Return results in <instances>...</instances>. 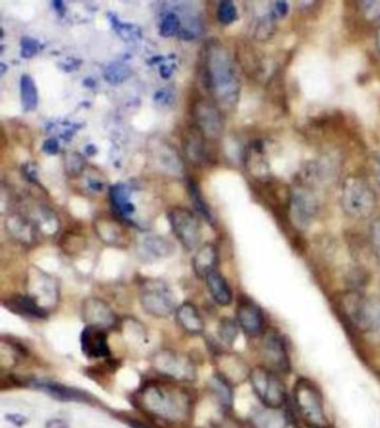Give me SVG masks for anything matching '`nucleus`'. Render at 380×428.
<instances>
[{
  "label": "nucleus",
  "mask_w": 380,
  "mask_h": 428,
  "mask_svg": "<svg viewBox=\"0 0 380 428\" xmlns=\"http://www.w3.org/2000/svg\"><path fill=\"white\" fill-rule=\"evenodd\" d=\"M216 372L231 385H239L250 377V368L239 355L221 353L216 355Z\"/></svg>",
  "instance_id": "a211bd4d"
},
{
  "label": "nucleus",
  "mask_w": 380,
  "mask_h": 428,
  "mask_svg": "<svg viewBox=\"0 0 380 428\" xmlns=\"http://www.w3.org/2000/svg\"><path fill=\"white\" fill-rule=\"evenodd\" d=\"M193 118V126H197L209 140L216 139L223 130V117L220 107L204 97L195 101Z\"/></svg>",
  "instance_id": "f8f14e48"
},
{
  "label": "nucleus",
  "mask_w": 380,
  "mask_h": 428,
  "mask_svg": "<svg viewBox=\"0 0 380 428\" xmlns=\"http://www.w3.org/2000/svg\"><path fill=\"white\" fill-rule=\"evenodd\" d=\"M218 262V247L214 243H207L197 249L192 260V267L197 277L205 279L211 272L216 271Z\"/></svg>",
  "instance_id": "5701e85b"
},
{
  "label": "nucleus",
  "mask_w": 380,
  "mask_h": 428,
  "mask_svg": "<svg viewBox=\"0 0 380 428\" xmlns=\"http://www.w3.org/2000/svg\"><path fill=\"white\" fill-rule=\"evenodd\" d=\"M376 45H377L378 51L380 53V26L378 28L377 34H376Z\"/></svg>",
  "instance_id": "e433bc0d"
},
{
  "label": "nucleus",
  "mask_w": 380,
  "mask_h": 428,
  "mask_svg": "<svg viewBox=\"0 0 380 428\" xmlns=\"http://www.w3.org/2000/svg\"><path fill=\"white\" fill-rule=\"evenodd\" d=\"M130 425L132 428H151L145 424L140 423L137 420H132V422H130Z\"/></svg>",
  "instance_id": "c9c22d12"
},
{
  "label": "nucleus",
  "mask_w": 380,
  "mask_h": 428,
  "mask_svg": "<svg viewBox=\"0 0 380 428\" xmlns=\"http://www.w3.org/2000/svg\"><path fill=\"white\" fill-rule=\"evenodd\" d=\"M314 189V186L297 180L290 192V220L297 229H308L318 216L319 199Z\"/></svg>",
  "instance_id": "0eeeda50"
},
{
  "label": "nucleus",
  "mask_w": 380,
  "mask_h": 428,
  "mask_svg": "<svg viewBox=\"0 0 380 428\" xmlns=\"http://www.w3.org/2000/svg\"><path fill=\"white\" fill-rule=\"evenodd\" d=\"M152 368L165 379L181 384L195 383L197 369L188 355L172 349H160L152 357Z\"/></svg>",
  "instance_id": "39448f33"
},
{
  "label": "nucleus",
  "mask_w": 380,
  "mask_h": 428,
  "mask_svg": "<svg viewBox=\"0 0 380 428\" xmlns=\"http://www.w3.org/2000/svg\"><path fill=\"white\" fill-rule=\"evenodd\" d=\"M80 314L86 326H94L102 329H113L118 322L116 314L109 303L97 297H88L82 301Z\"/></svg>",
  "instance_id": "ddd939ff"
},
{
  "label": "nucleus",
  "mask_w": 380,
  "mask_h": 428,
  "mask_svg": "<svg viewBox=\"0 0 380 428\" xmlns=\"http://www.w3.org/2000/svg\"><path fill=\"white\" fill-rule=\"evenodd\" d=\"M140 302L144 312L159 319L176 314V295L170 286L161 279L144 280L140 289Z\"/></svg>",
  "instance_id": "423d86ee"
},
{
  "label": "nucleus",
  "mask_w": 380,
  "mask_h": 428,
  "mask_svg": "<svg viewBox=\"0 0 380 428\" xmlns=\"http://www.w3.org/2000/svg\"><path fill=\"white\" fill-rule=\"evenodd\" d=\"M176 319L178 326L192 336L202 335L205 331V322L195 303L185 301L176 310Z\"/></svg>",
  "instance_id": "4be33fe9"
},
{
  "label": "nucleus",
  "mask_w": 380,
  "mask_h": 428,
  "mask_svg": "<svg viewBox=\"0 0 380 428\" xmlns=\"http://www.w3.org/2000/svg\"><path fill=\"white\" fill-rule=\"evenodd\" d=\"M239 324L237 320L232 319L230 317H223L221 318L218 324V337L221 343L226 346H233L239 336Z\"/></svg>",
  "instance_id": "cd10ccee"
},
{
  "label": "nucleus",
  "mask_w": 380,
  "mask_h": 428,
  "mask_svg": "<svg viewBox=\"0 0 380 428\" xmlns=\"http://www.w3.org/2000/svg\"><path fill=\"white\" fill-rule=\"evenodd\" d=\"M251 424L253 428H287L289 418L282 408L264 407L253 414Z\"/></svg>",
  "instance_id": "393cba45"
},
{
  "label": "nucleus",
  "mask_w": 380,
  "mask_h": 428,
  "mask_svg": "<svg viewBox=\"0 0 380 428\" xmlns=\"http://www.w3.org/2000/svg\"><path fill=\"white\" fill-rule=\"evenodd\" d=\"M251 387L264 407L282 408L287 401V391L281 378L266 366H257L250 372Z\"/></svg>",
  "instance_id": "6e6552de"
},
{
  "label": "nucleus",
  "mask_w": 380,
  "mask_h": 428,
  "mask_svg": "<svg viewBox=\"0 0 380 428\" xmlns=\"http://www.w3.org/2000/svg\"><path fill=\"white\" fill-rule=\"evenodd\" d=\"M46 428H69L68 423L66 420L61 418H51L48 420L45 424Z\"/></svg>",
  "instance_id": "72a5a7b5"
},
{
  "label": "nucleus",
  "mask_w": 380,
  "mask_h": 428,
  "mask_svg": "<svg viewBox=\"0 0 380 428\" xmlns=\"http://www.w3.org/2000/svg\"><path fill=\"white\" fill-rule=\"evenodd\" d=\"M5 418L7 422L13 424V426H16V427H23V426L26 425V424L30 422L28 417L23 415V414H18V412H9V414H6Z\"/></svg>",
  "instance_id": "473e14b6"
},
{
  "label": "nucleus",
  "mask_w": 380,
  "mask_h": 428,
  "mask_svg": "<svg viewBox=\"0 0 380 428\" xmlns=\"http://www.w3.org/2000/svg\"><path fill=\"white\" fill-rule=\"evenodd\" d=\"M374 161H375L376 176H377L378 183L380 184V154H376Z\"/></svg>",
  "instance_id": "f704fd0d"
},
{
  "label": "nucleus",
  "mask_w": 380,
  "mask_h": 428,
  "mask_svg": "<svg viewBox=\"0 0 380 428\" xmlns=\"http://www.w3.org/2000/svg\"><path fill=\"white\" fill-rule=\"evenodd\" d=\"M204 280L214 302L220 307H229L233 301V290L223 274L216 270L211 272Z\"/></svg>",
  "instance_id": "b1692460"
},
{
  "label": "nucleus",
  "mask_w": 380,
  "mask_h": 428,
  "mask_svg": "<svg viewBox=\"0 0 380 428\" xmlns=\"http://www.w3.org/2000/svg\"><path fill=\"white\" fill-rule=\"evenodd\" d=\"M359 8L364 15V18L369 22H377L380 19V1L377 0H368V1H360Z\"/></svg>",
  "instance_id": "c756f323"
},
{
  "label": "nucleus",
  "mask_w": 380,
  "mask_h": 428,
  "mask_svg": "<svg viewBox=\"0 0 380 428\" xmlns=\"http://www.w3.org/2000/svg\"><path fill=\"white\" fill-rule=\"evenodd\" d=\"M341 306L345 319L369 343H380V299L350 290L343 295Z\"/></svg>",
  "instance_id": "f03ea898"
},
{
  "label": "nucleus",
  "mask_w": 380,
  "mask_h": 428,
  "mask_svg": "<svg viewBox=\"0 0 380 428\" xmlns=\"http://www.w3.org/2000/svg\"><path fill=\"white\" fill-rule=\"evenodd\" d=\"M369 243L372 253L380 262V216L376 218L370 224Z\"/></svg>",
  "instance_id": "7c9ffc66"
},
{
  "label": "nucleus",
  "mask_w": 380,
  "mask_h": 428,
  "mask_svg": "<svg viewBox=\"0 0 380 428\" xmlns=\"http://www.w3.org/2000/svg\"><path fill=\"white\" fill-rule=\"evenodd\" d=\"M135 404L147 415L170 425L189 423L195 401L189 389L170 379L145 381L135 393Z\"/></svg>",
  "instance_id": "f257e3e1"
},
{
  "label": "nucleus",
  "mask_w": 380,
  "mask_h": 428,
  "mask_svg": "<svg viewBox=\"0 0 380 428\" xmlns=\"http://www.w3.org/2000/svg\"><path fill=\"white\" fill-rule=\"evenodd\" d=\"M276 17L272 15L269 9L268 13L261 16L257 22L255 28V37L261 42L270 39L276 32Z\"/></svg>",
  "instance_id": "c85d7f7f"
},
{
  "label": "nucleus",
  "mask_w": 380,
  "mask_h": 428,
  "mask_svg": "<svg viewBox=\"0 0 380 428\" xmlns=\"http://www.w3.org/2000/svg\"><path fill=\"white\" fill-rule=\"evenodd\" d=\"M261 351L264 356V366L278 375L288 374L291 370L289 351L287 343L280 334L268 331L264 334L261 343Z\"/></svg>",
  "instance_id": "9b49d317"
},
{
  "label": "nucleus",
  "mask_w": 380,
  "mask_h": 428,
  "mask_svg": "<svg viewBox=\"0 0 380 428\" xmlns=\"http://www.w3.org/2000/svg\"><path fill=\"white\" fill-rule=\"evenodd\" d=\"M288 11H289V7L285 1H276V3L270 4V11L276 17V20L285 17Z\"/></svg>",
  "instance_id": "2f4dec72"
},
{
  "label": "nucleus",
  "mask_w": 380,
  "mask_h": 428,
  "mask_svg": "<svg viewBox=\"0 0 380 428\" xmlns=\"http://www.w3.org/2000/svg\"><path fill=\"white\" fill-rule=\"evenodd\" d=\"M235 316L240 329L245 335L249 337H258L264 334L266 318L258 303L247 297H242L238 301Z\"/></svg>",
  "instance_id": "4468645a"
},
{
  "label": "nucleus",
  "mask_w": 380,
  "mask_h": 428,
  "mask_svg": "<svg viewBox=\"0 0 380 428\" xmlns=\"http://www.w3.org/2000/svg\"><path fill=\"white\" fill-rule=\"evenodd\" d=\"M306 428H314V427H310V426L306 425Z\"/></svg>",
  "instance_id": "4c0bfd02"
},
{
  "label": "nucleus",
  "mask_w": 380,
  "mask_h": 428,
  "mask_svg": "<svg viewBox=\"0 0 380 428\" xmlns=\"http://www.w3.org/2000/svg\"><path fill=\"white\" fill-rule=\"evenodd\" d=\"M209 143L210 140L197 126L191 124L183 135L184 153L188 160L195 165L210 162V152L207 147Z\"/></svg>",
  "instance_id": "6ab92c4d"
},
{
  "label": "nucleus",
  "mask_w": 380,
  "mask_h": 428,
  "mask_svg": "<svg viewBox=\"0 0 380 428\" xmlns=\"http://www.w3.org/2000/svg\"><path fill=\"white\" fill-rule=\"evenodd\" d=\"M171 243L160 237H149L142 243V255L145 259H161L171 255Z\"/></svg>",
  "instance_id": "bb28decb"
},
{
  "label": "nucleus",
  "mask_w": 380,
  "mask_h": 428,
  "mask_svg": "<svg viewBox=\"0 0 380 428\" xmlns=\"http://www.w3.org/2000/svg\"><path fill=\"white\" fill-rule=\"evenodd\" d=\"M171 229L184 249L195 250L202 240V226L195 212L182 207L171 209L168 214Z\"/></svg>",
  "instance_id": "1a4fd4ad"
},
{
  "label": "nucleus",
  "mask_w": 380,
  "mask_h": 428,
  "mask_svg": "<svg viewBox=\"0 0 380 428\" xmlns=\"http://www.w3.org/2000/svg\"><path fill=\"white\" fill-rule=\"evenodd\" d=\"M4 307L13 314L35 320H45L51 312L40 307L30 295H15L4 300Z\"/></svg>",
  "instance_id": "412c9836"
},
{
  "label": "nucleus",
  "mask_w": 380,
  "mask_h": 428,
  "mask_svg": "<svg viewBox=\"0 0 380 428\" xmlns=\"http://www.w3.org/2000/svg\"><path fill=\"white\" fill-rule=\"evenodd\" d=\"M339 200L345 216L354 220H367L377 210V193L366 178L357 174L343 178Z\"/></svg>",
  "instance_id": "7ed1b4c3"
},
{
  "label": "nucleus",
  "mask_w": 380,
  "mask_h": 428,
  "mask_svg": "<svg viewBox=\"0 0 380 428\" xmlns=\"http://www.w3.org/2000/svg\"><path fill=\"white\" fill-rule=\"evenodd\" d=\"M5 226L9 236L22 245H32L39 237V229L32 219L20 211L9 213L6 219Z\"/></svg>",
  "instance_id": "f3484780"
},
{
  "label": "nucleus",
  "mask_w": 380,
  "mask_h": 428,
  "mask_svg": "<svg viewBox=\"0 0 380 428\" xmlns=\"http://www.w3.org/2000/svg\"><path fill=\"white\" fill-rule=\"evenodd\" d=\"M27 295H30L40 307L47 312L57 306L59 301V283L51 277L38 269H32L27 277Z\"/></svg>",
  "instance_id": "9d476101"
},
{
  "label": "nucleus",
  "mask_w": 380,
  "mask_h": 428,
  "mask_svg": "<svg viewBox=\"0 0 380 428\" xmlns=\"http://www.w3.org/2000/svg\"><path fill=\"white\" fill-rule=\"evenodd\" d=\"M80 349L88 359H105L112 357L106 330L86 326L80 337Z\"/></svg>",
  "instance_id": "dca6fc26"
},
{
  "label": "nucleus",
  "mask_w": 380,
  "mask_h": 428,
  "mask_svg": "<svg viewBox=\"0 0 380 428\" xmlns=\"http://www.w3.org/2000/svg\"><path fill=\"white\" fill-rule=\"evenodd\" d=\"M209 385L221 406L226 410H230L233 405V385L219 375L218 372L213 374Z\"/></svg>",
  "instance_id": "a878e982"
},
{
  "label": "nucleus",
  "mask_w": 380,
  "mask_h": 428,
  "mask_svg": "<svg viewBox=\"0 0 380 428\" xmlns=\"http://www.w3.org/2000/svg\"><path fill=\"white\" fill-rule=\"evenodd\" d=\"M293 401L306 425L314 428L329 427L321 391L307 378H300L293 387Z\"/></svg>",
  "instance_id": "20e7f679"
},
{
  "label": "nucleus",
  "mask_w": 380,
  "mask_h": 428,
  "mask_svg": "<svg viewBox=\"0 0 380 428\" xmlns=\"http://www.w3.org/2000/svg\"><path fill=\"white\" fill-rule=\"evenodd\" d=\"M28 385L32 386L35 389L44 391L53 398L59 399L61 402H91V396H88L87 393L84 391L56 383V381L32 379V381H28Z\"/></svg>",
  "instance_id": "aec40b11"
},
{
  "label": "nucleus",
  "mask_w": 380,
  "mask_h": 428,
  "mask_svg": "<svg viewBox=\"0 0 380 428\" xmlns=\"http://www.w3.org/2000/svg\"><path fill=\"white\" fill-rule=\"evenodd\" d=\"M94 229L102 243L112 247H128L130 234L125 226L109 214H103L94 221Z\"/></svg>",
  "instance_id": "2eb2a0df"
}]
</instances>
